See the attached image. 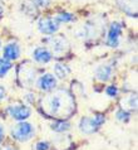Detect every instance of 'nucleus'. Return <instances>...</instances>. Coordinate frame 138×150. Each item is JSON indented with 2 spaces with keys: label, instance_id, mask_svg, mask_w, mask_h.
<instances>
[{
  "label": "nucleus",
  "instance_id": "1",
  "mask_svg": "<svg viewBox=\"0 0 138 150\" xmlns=\"http://www.w3.org/2000/svg\"><path fill=\"white\" fill-rule=\"evenodd\" d=\"M35 126L34 124L29 122L28 120L24 121H16L10 129V135L18 143H28L35 136Z\"/></svg>",
  "mask_w": 138,
  "mask_h": 150
},
{
  "label": "nucleus",
  "instance_id": "2",
  "mask_svg": "<svg viewBox=\"0 0 138 150\" xmlns=\"http://www.w3.org/2000/svg\"><path fill=\"white\" fill-rule=\"evenodd\" d=\"M106 122V116L100 112H97L93 116H83L78 122V129L82 134L92 135L97 132Z\"/></svg>",
  "mask_w": 138,
  "mask_h": 150
},
{
  "label": "nucleus",
  "instance_id": "3",
  "mask_svg": "<svg viewBox=\"0 0 138 150\" xmlns=\"http://www.w3.org/2000/svg\"><path fill=\"white\" fill-rule=\"evenodd\" d=\"M67 97H68V96H67ZM65 98H63V95L60 92L50 95L49 97L45 100V105H47V110L49 112V115L63 119V109H64V107H69V106H65L67 105Z\"/></svg>",
  "mask_w": 138,
  "mask_h": 150
},
{
  "label": "nucleus",
  "instance_id": "4",
  "mask_svg": "<svg viewBox=\"0 0 138 150\" xmlns=\"http://www.w3.org/2000/svg\"><path fill=\"white\" fill-rule=\"evenodd\" d=\"M6 114L14 121H24V120H28L32 116L33 110L30 106L25 105V103L14 102V103H10L6 107Z\"/></svg>",
  "mask_w": 138,
  "mask_h": 150
},
{
  "label": "nucleus",
  "instance_id": "5",
  "mask_svg": "<svg viewBox=\"0 0 138 150\" xmlns=\"http://www.w3.org/2000/svg\"><path fill=\"white\" fill-rule=\"evenodd\" d=\"M34 85L36 87V90L45 93H49V92H53L58 87V78L52 73H44V74H40L36 78Z\"/></svg>",
  "mask_w": 138,
  "mask_h": 150
},
{
  "label": "nucleus",
  "instance_id": "6",
  "mask_svg": "<svg viewBox=\"0 0 138 150\" xmlns=\"http://www.w3.org/2000/svg\"><path fill=\"white\" fill-rule=\"evenodd\" d=\"M48 48L53 56H62L68 52L69 43L63 35H52L48 39Z\"/></svg>",
  "mask_w": 138,
  "mask_h": 150
},
{
  "label": "nucleus",
  "instance_id": "7",
  "mask_svg": "<svg viewBox=\"0 0 138 150\" xmlns=\"http://www.w3.org/2000/svg\"><path fill=\"white\" fill-rule=\"evenodd\" d=\"M60 23L54 18V16H45V18L39 19L38 22V29L41 34L45 35H53L59 30Z\"/></svg>",
  "mask_w": 138,
  "mask_h": 150
},
{
  "label": "nucleus",
  "instance_id": "8",
  "mask_svg": "<svg viewBox=\"0 0 138 150\" xmlns=\"http://www.w3.org/2000/svg\"><path fill=\"white\" fill-rule=\"evenodd\" d=\"M122 30H123V27L120 23L114 22V23L111 24L109 29H108V33H107V38H106V43H107L108 47H111V48L118 47L119 43H120Z\"/></svg>",
  "mask_w": 138,
  "mask_h": 150
},
{
  "label": "nucleus",
  "instance_id": "9",
  "mask_svg": "<svg viewBox=\"0 0 138 150\" xmlns=\"http://www.w3.org/2000/svg\"><path fill=\"white\" fill-rule=\"evenodd\" d=\"M53 54L50 52V49L48 47H44V45H40V47H36L32 53V58L33 61L36 62L39 64H47L49 62H52L53 59Z\"/></svg>",
  "mask_w": 138,
  "mask_h": 150
},
{
  "label": "nucleus",
  "instance_id": "10",
  "mask_svg": "<svg viewBox=\"0 0 138 150\" xmlns=\"http://www.w3.org/2000/svg\"><path fill=\"white\" fill-rule=\"evenodd\" d=\"M113 73H114V71H113V67L111 64H100L94 69V78L98 82L106 83L113 78Z\"/></svg>",
  "mask_w": 138,
  "mask_h": 150
},
{
  "label": "nucleus",
  "instance_id": "11",
  "mask_svg": "<svg viewBox=\"0 0 138 150\" xmlns=\"http://www.w3.org/2000/svg\"><path fill=\"white\" fill-rule=\"evenodd\" d=\"M20 54H22V49H20V45L15 42H11V43H8L6 45H4L3 48V58L14 62L16 59L20 58Z\"/></svg>",
  "mask_w": 138,
  "mask_h": 150
},
{
  "label": "nucleus",
  "instance_id": "12",
  "mask_svg": "<svg viewBox=\"0 0 138 150\" xmlns=\"http://www.w3.org/2000/svg\"><path fill=\"white\" fill-rule=\"evenodd\" d=\"M117 5L129 16H137V0H117Z\"/></svg>",
  "mask_w": 138,
  "mask_h": 150
},
{
  "label": "nucleus",
  "instance_id": "13",
  "mask_svg": "<svg viewBox=\"0 0 138 150\" xmlns=\"http://www.w3.org/2000/svg\"><path fill=\"white\" fill-rule=\"evenodd\" d=\"M50 129L54 132H58V134H64V132H68L70 129H72V124H70L68 120L64 119H59L55 120L50 124Z\"/></svg>",
  "mask_w": 138,
  "mask_h": 150
},
{
  "label": "nucleus",
  "instance_id": "14",
  "mask_svg": "<svg viewBox=\"0 0 138 150\" xmlns=\"http://www.w3.org/2000/svg\"><path fill=\"white\" fill-rule=\"evenodd\" d=\"M53 72L54 76H55L58 80H67L68 76L70 74V68L64 63H60V62H57L53 66Z\"/></svg>",
  "mask_w": 138,
  "mask_h": 150
},
{
  "label": "nucleus",
  "instance_id": "15",
  "mask_svg": "<svg viewBox=\"0 0 138 150\" xmlns=\"http://www.w3.org/2000/svg\"><path fill=\"white\" fill-rule=\"evenodd\" d=\"M11 68H13V62L0 57V78L6 77L8 73L11 71Z\"/></svg>",
  "mask_w": 138,
  "mask_h": 150
},
{
  "label": "nucleus",
  "instance_id": "16",
  "mask_svg": "<svg viewBox=\"0 0 138 150\" xmlns=\"http://www.w3.org/2000/svg\"><path fill=\"white\" fill-rule=\"evenodd\" d=\"M114 116H116V119L118 120V121L123 122V124H127L129 120H131V117H132L131 112L127 111V110L124 109V107H120V109L117 110L116 114H114Z\"/></svg>",
  "mask_w": 138,
  "mask_h": 150
},
{
  "label": "nucleus",
  "instance_id": "17",
  "mask_svg": "<svg viewBox=\"0 0 138 150\" xmlns=\"http://www.w3.org/2000/svg\"><path fill=\"white\" fill-rule=\"evenodd\" d=\"M59 23H72L75 20V16L70 13H59L54 16Z\"/></svg>",
  "mask_w": 138,
  "mask_h": 150
},
{
  "label": "nucleus",
  "instance_id": "18",
  "mask_svg": "<svg viewBox=\"0 0 138 150\" xmlns=\"http://www.w3.org/2000/svg\"><path fill=\"white\" fill-rule=\"evenodd\" d=\"M104 93L109 98H116L117 96L119 95V88H118V86H116V85H108V86H106V88H104Z\"/></svg>",
  "mask_w": 138,
  "mask_h": 150
},
{
  "label": "nucleus",
  "instance_id": "19",
  "mask_svg": "<svg viewBox=\"0 0 138 150\" xmlns=\"http://www.w3.org/2000/svg\"><path fill=\"white\" fill-rule=\"evenodd\" d=\"M52 148V144L47 140H40L34 145V150H49Z\"/></svg>",
  "mask_w": 138,
  "mask_h": 150
},
{
  "label": "nucleus",
  "instance_id": "20",
  "mask_svg": "<svg viewBox=\"0 0 138 150\" xmlns=\"http://www.w3.org/2000/svg\"><path fill=\"white\" fill-rule=\"evenodd\" d=\"M127 105L131 110H137V95H131L128 97V101H127Z\"/></svg>",
  "mask_w": 138,
  "mask_h": 150
},
{
  "label": "nucleus",
  "instance_id": "21",
  "mask_svg": "<svg viewBox=\"0 0 138 150\" xmlns=\"http://www.w3.org/2000/svg\"><path fill=\"white\" fill-rule=\"evenodd\" d=\"M49 3H50V0H33V4H34V5H36V6H39V8H45V6H48Z\"/></svg>",
  "mask_w": 138,
  "mask_h": 150
},
{
  "label": "nucleus",
  "instance_id": "22",
  "mask_svg": "<svg viewBox=\"0 0 138 150\" xmlns=\"http://www.w3.org/2000/svg\"><path fill=\"white\" fill-rule=\"evenodd\" d=\"M0 150H19L15 145H11V144H0Z\"/></svg>",
  "mask_w": 138,
  "mask_h": 150
},
{
  "label": "nucleus",
  "instance_id": "23",
  "mask_svg": "<svg viewBox=\"0 0 138 150\" xmlns=\"http://www.w3.org/2000/svg\"><path fill=\"white\" fill-rule=\"evenodd\" d=\"M6 96H8V92H6V90H5V87L0 85V102H3L4 100L6 98Z\"/></svg>",
  "mask_w": 138,
  "mask_h": 150
},
{
  "label": "nucleus",
  "instance_id": "24",
  "mask_svg": "<svg viewBox=\"0 0 138 150\" xmlns=\"http://www.w3.org/2000/svg\"><path fill=\"white\" fill-rule=\"evenodd\" d=\"M5 136H6V132H5V129L1 124H0V144L4 143V140H5Z\"/></svg>",
  "mask_w": 138,
  "mask_h": 150
},
{
  "label": "nucleus",
  "instance_id": "25",
  "mask_svg": "<svg viewBox=\"0 0 138 150\" xmlns=\"http://www.w3.org/2000/svg\"><path fill=\"white\" fill-rule=\"evenodd\" d=\"M3 15H4V8H3L1 5H0V19L3 18Z\"/></svg>",
  "mask_w": 138,
  "mask_h": 150
},
{
  "label": "nucleus",
  "instance_id": "26",
  "mask_svg": "<svg viewBox=\"0 0 138 150\" xmlns=\"http://www.w3.org/2000/svg\"><path fill=\"white\" fill-rule=\"evenodd\" d=\"M0 49H1V40H0Z\"/></svg>",
  "mask_w": 138,
  "mask_h": 150
}]
</instances>
